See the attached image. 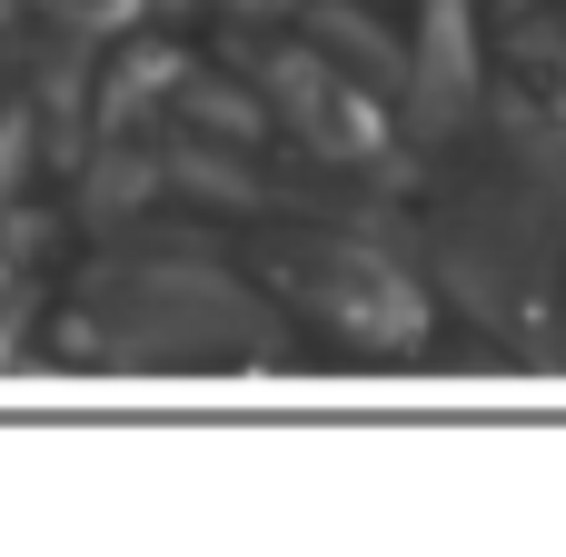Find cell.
Listing matches in <instances>:
<instances>
[{"mask_svg":"<svg viewBox=\"0 0 566 557\" xmlns=\"http://www.w3.org/2000/svg\"><path fill=\"white\" fill-rule=\"evenodd\" d=\"M99 329L119 359L139 369H229V359H269L259 309L199 269V259H159V269H119L99 279Z\"/></svg>","mask_w":566,"mask_h":557,"instance_id":"6da1fadb","label":"cell"},{"mask_svg":"<svg viewBox=\"0 0 566 557\" xmlns=\"http://www.w3.org/2000/svg\"><path fill=\"white\" fill-rule=\"evenodd\" d=\"M289 289L318 309V319H338L348 339H418L428 329V309H418V289L368 249V239H308V249H289Z\"/></svg>","mask_w":566,"mask_h":557,"instance_id":"7a4b0ae2","label":"cell"},{"mask_svg":"<svg viewBox=\"0 0 566 557\" xmlns=\"http://www.w3.org/2000/svg\"><path fill=\"white\" fill-rule=\"evenodd\" d=\"M398 90H408V130H418V140H438V130L468 120V100H478V30H468V0H428V10H418V40H408Z\"/></svg>","mask_w":566,"mask_h":557,"instance_id":"3957f363","label":"cell"},{"mask_svg":"<svg viewBox=\"0 0 566 557\" xmlns=\"http://www.w3.org/2000/svg\"><path fill=\"white\" fill-rule=\"evenodd\" d=\"M50 20H70V30H109V20H129L139 0H40Z\"/></svg>","mask_w":566,"mask_h":557,"instance_id":"277c9868","label":"cell"},{"mask_svg":"<svg viewBox=\"0 0 566 557\" xmlns=\"http://www.w3.org/2000/svg\"><path fill=\"white\" fill-rule=\"evenodd\" d=\"M20 140H30V100H0V189L20 169Z\"/></svg>","mask_w":566,"mask_h":557,"instance_id":"5b68a950","label":"cell"},{"mask_svg":"<svg viewBox=\"0 0 566 557\" xmlns=\"http://www.w3.org/2000/svg\"><path fill=\"white\" fill-rule=\"evenodd\" d=\"M219 10H239V20H269V10H279V0H219Z\"/></svg>","mask_w":566,"mask_h":557,"instance_id":"8992f818","label":"cell"}]
</instances>
